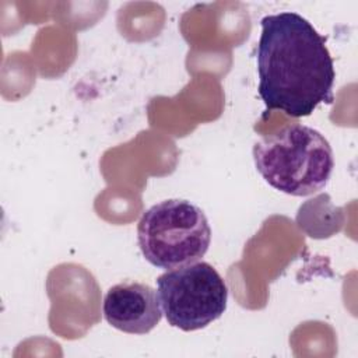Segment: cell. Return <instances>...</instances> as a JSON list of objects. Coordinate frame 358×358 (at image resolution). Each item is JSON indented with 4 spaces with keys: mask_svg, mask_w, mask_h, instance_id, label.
Here are the masks:
<instances>
[{
    "mask_svg": "<svg viewBox=\"0 0 358 358\" xmlns=\"http://www.w3.org/2000/svg\"><path fill=\"white\" fill-rule=\"evenodd\" d=\"M260 25L257 90L266 108L302 117L333 103L334 63L313 25L294 11L266 15Z\"/></svg>",
    "mask_w": 358,
    "mask_h": 358,
    "instance_id": "6da1fadb",
    "label": "cell"
},
{
    "mask_svg": "<svg viewBox=\"0 0 358 358\" xmlns=\"http://www.w3.org/2000/svg\"><path fill=\"white\" fill-rule=\"evenodd\" d=\"M253 161L271 187L296 197L324 189L334 168L327 138L316 129L299 123L284 126L256 141Z\"/></svg>",
    "mask_w": 358,
    "mask_h": 358,
    "instance_id": "7a4b0ae2",
    "label": "cell"
},
{
    "mask_svg": "<svg viewBox=\"0 0 358 358\" xmlns=\"http://www.w3.org/2000/svg\"><path fill=\"white\" fill-rule=\"evenodd\" d=\"M137 242L148 263L172 270L199 262L207 253L211 228L200 207L187 200L168 199L141 215Z\"/></svg>",
    "mask_w": 358,
    "mask_h": 358,
    "instance_id": "3957f363",
    "label": "cell"
},
{
    "mask_svg": "<svg viewBox=\"0 0 358 358\" xmlns=\"http://www.w3.org/2000/svg\"><path fill=\"white\" fill-rule=\"evenodd\" d=\"M157 294L168 323L183 331L203 329L222 316L228 287L207 262L165 271L157 278Z\"/></svg>",
    "mask_w": 358,
    "mask_h": 358,
    "instance_id": "277c9868",
    "label": "cell"
},
{
    "mask_svg": "<svg viewBox=\"0 0 358 358\" xmlns=\"http://www.w3.org/2000/svg\"><path fill=\"white\" fill-rule=\"evenodd\" d=\"M103 317L129 334H147L162 319L157 291L148 284L126 280L112 285L103 298Z\"/></svg>",
    "mask_w": 358,
    "mask_h": 358,
    "instance_id": "5b68a950",
    "label": "cell"
}]
</instances>
